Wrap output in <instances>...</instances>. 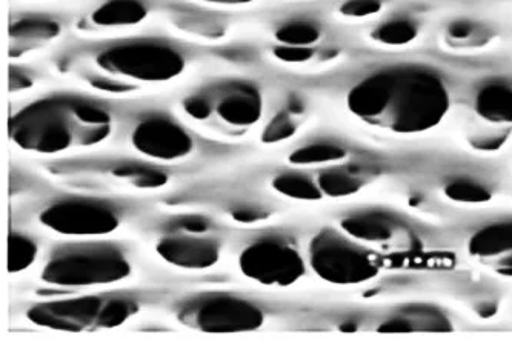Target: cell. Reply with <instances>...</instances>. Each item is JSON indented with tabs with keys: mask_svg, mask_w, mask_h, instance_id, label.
<instances>
[{
	"mask_svg": "<svg viewBox=\"0 0 512 340\" xmlns=\"http://www.w3.org/2000/svg\"><path fill=\"white\" fill-rule=\"evenodd\" d=\"M354 116L397 134L433 130L449 110V94L434 71L396 65L370 74L348 94Z\"/></svg>",
	"mask_w": 512,
	"mask_h": 340,
	"instance_id": "1",
	"label": "cell"
},
{
	"mask_svg": "<svg viewBox=\"0 0 512 340\" xmlns=\"http://www.w3.org/2000/svg\"><path fill=\"white\" fill-rule=\"evenodd\" d=\"M80 99L48 97L17 113L10 122V136L22 150L54 154L73 145L93 147L110 136L111 128L85 124L79 111Z\"/></svg>",
	"mask_w": 512,
	"mask_h": 340,
	"instance_id": "2",
	"label": "cell"
},
{
	"mask_svg": "<svg viewBox=\"0 0 512 340\" xmlns=\"http://www.w3.org/2000/svg\"><path fill=\"white\" fill-rule=\"evenodd\" d=\"M124 251L113 244H73L57 248L45 265L42 279L62 287L107 285L130 276Z\"/></svg>",
	"mask_w": 512,
	"mask_h": 340,
	"instance_id": "3",
	"label": "cell"
},
{
	"mask_svg": "<svg viewBox=\"0 0 512 340\" xmlns=\"http://www.w3.org/2000/svg\"><path fill=\"white\" fill-rule=\"evenodd\" d=\"M96 62L108 73L142 82H167L185 68L182 54L159 39L125 40L102 51Z\"/></svg>",
	"mask_w": 512,
	"mask_h": 340,
	"instance_id": "4",
	"label": "cell"
},
{
	"mask_svg": "<svg viewBox=\"0 0 512 340\" xmlns=\"http://www.w3.org/2000/svg\"><path fill=\"white\" fill-rule=\"evenodd\" d=\"M310 260L317 276L336 285L363 284L379 273L368 251L333 228H325L314 237Z\"/></svg>",
	"mask_w": 512,
	"mask_h": 340,
	"instance_id": "5",
	"label": "cell"
},
{
	"mask_svg": "<svg viewBox=\"0 0 512 340\" xmlns=\"http://www.w3.org/2000/svg\"><path fill=\"white\" fill-rule=\"evenodd\" d=\"M183 322L205 333H245L262 327V310L230 294H210L191 302L180 314Z\"/></svg>",
	"mask_w": 512,
	"mask_h": 340,
	"instance_id": "6",
	"label": "cell"
},
{
	"mask_svg": "<svg viewBox=\"0 0 512 340\" xmlns=\"http://www.w3.org/2000/svg\"><path fill=\"white\" fill-rule=\"evenodd\" d=\"M240 268L250 279L263 285L288 287L305 273L299 251L282 237H263L240 256Z\"/></svg>",
	"mask_w": 512,
	"mask_h": 340,
	"instance_id": "7",
	"label": "cell"
},
{
	"mask_svg": "<svg viewBox=\"0 0 512 340\" xmlns=\"http://www.w3.org/2000/svg\"><path fill=\"white\" fill-rule=\"evenodd\" d=\"M40 222L68 236H99L116 230L119 214L104 200L73 197L48 207L40 216Z\"/></svg>",
	"mask_w": 512,
	"mask_h": 340,
	"instance_id": "8",
	"label": "cell"
},
{
	"mask_svg": "<svg viewBox=\"0 0 512 340\" xmlns=\"http://www.w3.org/2000/svg\"><path fill=\"white\" fill-rule=\"evenodd\" d=\"M134 148L151 159H183L193 151V139L170 117L156 114L140 120L131 137Z\"/></svg>",
	"mask_w": 512,
	"mask_h": 340,
	"instance_id": "9",
	"label": "cell"
},
{
	"mask_svg": "<svg viewBox=\"0 0 512 340\" xmlns=\"http://www.w3.org/2000/svg\"><path fill=\"white\" fill-rule=\"evenodd\" d=\"M105 300L96 296L77 297L42 304L28 311L31 322L54 330L82 331L97 324Z\"/></svg>",
	"mask_w": 512,
	"mask_h": 340,
	"instance_id": "10",
	"label": "cell"
},
{
	"mask_svg": "<svg viewBox=\"0 0 512 340\" xmlns=\"http://www.w3.org/2000/svg\"><path fill=\"white\" fill-rule=\"evenodd\" d=\"M471 257L502 276L512 277V220L494 222L469 239Z\"/></svg>",
	"mask_w": 512,
	"mask_h": 340,
	"instance_id": "11",
	"label": "cell"
},
{
	"mask_svg": "<svg viewBox=\"0 0 512 340\" xmlns=\"http://www.w3.org/2000/svg\"><path fill=\"white\" fill-rule=\"evenodd\" d=\"M213 104V102H211ZM262 94L256 85L247 82H233L220 91L216 104H213V113L236 128H248L257 124L262 117Z\"/></svg>",
	"mask_w": 512,
	"mask_h": 340,
	"instance_id": "12",
	"label": "cell"
},
{
	"mask_svg": "<svg viewBox=\"0 0 512 340\" xmlns=\"http://www.w3.org/2000/svg\"><path fill=\"white\" fill-rule=\"evenodd\" d=\"M157 253L176 267L202 270L219 260V245L203 237L171 236L160 240Z\"/></svg>",
	"mask_w": 512,
	"mask_h": 340,
	"instance_id": "13",
	"label": "cell"
},
{
	"mask_svg": "<svg viewBox=\"0 0 512 340\" xmlns=\"http://www.w3.org/2000/svg\"><path fill=\"white\" fill-rule=\"evenodd\" d=\"M345 233L366 244H391L400 234L399 222L385 211L363 210L350 214L342 220Z\"/></svg>",
	"mask_w": 512,
	"mask_h": 340,
	"instance_id": "14",
	"label": "cell"
},
{
	"mask_svg": "<svg viewBox=\"0 0 512 340\" xmlns=\"http://www.w3.org/2000/svg\"><path fill=\"white\" fill-rule=\"evenodd\" d=\"M477 116L489 124H512V87L503 82L483 85L474 100Z\"/></svg>",
	"mask_w": 512,
	"mask_h": 340,
	"instance_id": "15",
	"label": "cell"
},
{
	"mask_svg": "<svg viewBox=\"0 0 512 340\" xmlns=\"http://www.w3.org/2000/svg\"><path fill=\"white\" fill-rule=\"evenodd\" d=\"M147 17V7L140 0H108L94 11L91 20L97 27H131Z\"/></svg>",
	"mask_w": 512,
	"mask_h": 340,
	"instance_id": "16",
	"label": "cell"
},
{
	"mask_svg": "<svg viewBox=\"0 0 512 340\" xmlns=\"http://www.w3.org/2000/svg\"><path fill=\"white\" fill-rule=\"evenodd\" d=\"M60 25L54 20L45 17H25L16 24L11 25L10 36L13 44L19 47H33L44 44L48 40L59 36Z\"/></svg>",
	"mask_w": 512,
	"mask_h": 340,
	"instance_id": "17",
	"label": "cell"
},
{
	"mask_svg": "<svg viewBox=\"0 0 512 340\" xmlns=\"http://www.w3.org/2000/svg\"><path fill=\"white\" fill-rule=\"evenodd\" d=\"M363 187V179L351 170L333 168L319 176V188L330 197L353 196Z\"/></svg>",
	"mask_w": 512,
	"mask_h": 340,
	"instance_id": "18",
	"label": "cell"
},
{
	"mask_svg": "<svg viewBox=\"0 0 512 340\" xmlns=\"http://www.w3.org/2000/svg\"><path fill=\"white\" fill-rule=\"evenodd\" d=\"M346 157L345 148L331 142H316V144L305 145L294 151L290 156L291 164L296 165H319L339 162Z\"/></svg>",
	"mask_w": 512,
	"mask_h": 340,
	"instance_id": "19",
	"label": "cell"
},
{
	"mask_svg": "<svg viewBox=\"0 0 512 340\" xmlns=\"http://www.w3.org/2000/svg\"><path fill=\"white\" fill-rule=\"evenodd\" d=\"M273 185L283 196L293 197V199L317 200L322 197L319 185L314 184L313 180L302 174H280L274 179Z\"/></svg>",
	"mask_w": 512,
	"mask_h": 340,
	"instance_id": "20",
	"label": "cell"
},
{
	"mask_svg": "<svg viewBox=\"0 0 512 340\" xmlns=\"http://www.w3.org/2000/svg\"><path fill=\"white\" fill-rule=\"evenodd\" d=\"M374 40L389 47H402L417 37L416 25L408 19H394L373 31Z\"/></svg>",
	"mask_w": 512,
	"mask_h": 340,
	"instance_id": "21",
	"label": "cell"
},
{
	"mask_svg": "<svg viewBox=\"0 0 512 340\" xmlns=\"http://www.w3.org/2000/svg\"><path fill=\"white\" fill-rule=\"evenodd\" d=\"M319 37V28L306 20H293L276 31V39L280 44L293 45V47H310L316 44Z\"/></svg>",
	"mask_w": 512,
	"mask_h": 340,
	"instance_id": "22",
	"label": "cell"
},
{
	"mask_svg": "<svg viewBox=\"0 0 512 340\" xmlns=\"http://www.w3.org/2000/svg\"><path fill=\"white\" fill-rule=\"evenodd\" d=\"M37 248L30 237L13 233L8 239V270L19 273L30 267L36 259Z\"/></svg>",
	"mask_w": 512,
	"mask_h": 340,
	"instance_id": "23",
	"label": "cell"
},
{
	"mask_svg": "<svg viewBox=\"0 0 512 340\" xmlns=\"http://www.w3.org/2000/svg\"><path fill=\"white\" fill-rule=\"evenodd\" d=\"M114 174L130 179L136 187L140 188H159L167 184L168 180L167 176L159 170L139 164L122 165L114 170Z\"/></svg>",
	"mask_w": 512,
	"mask_h": 340,
	"instance_id": "24",
	"label": "cell"
},
{
	"mask_svg": "<svg viewBox=\"0 0 512 340\" xmlns=\"http://www.w3.org/2000/svg\"><path fill=\"white\" fill-rule=\"evenodd\" d=\"M445 194L449 199L463 204H480L491 197V193L483 185L468 179L454 180L446 185Z\"/></svg>",
	"mask_w": 512,
	"mask_h": 340,
	"instance_id": "25",
	"label": "cell"
},
{
	"mask_svg": "<svg viewBox=\"0 0 512 340\" xmlns=\"http://www.w3.org/2000/svg\"><path fill=\"white\" fill-rule=\"evenodd\" d=\"M137 311V305L128 299H111L105 302L97 319V327L114 328L124 324Z\"/></svg>",
	"mask_w": 512,
	"mask_h": 340,
	"instance_id": "26",
	"label": "cell"
},
{
	"mask_svg": "<svg viewBox=\"0 0 512 340\" xmlns=\"http://www.w3.org/2000/svg\"><path fill=\"white\" fill-rule=\"evenodd\" d=\"M296 133V125L291 120L290 114L282 111L279 116L271 120V124L263 131L262 140L265 144H276L282 140L288 139Z\"/></svg>",
	"mask_w": 512,
	"mask_h": 340,
	"instance_id": "27",
	"label": "cell"
},
{
	"mask_svg": "<svg viewBox=\"0 0 512 340\" xmlns=\"http://www.w3.org/2000/svg\"><path fill=\"white\" fill-rule=\"evenodd\" d=\"M382 0H346L340 13L346 17H368L382 10Z\"/></svg>",
	"mask_w": 512,
	"mask_h": 340,
	"instance_id": "28",
	"label": "cell"
},
{
	"mask_svg": "<svg viewBox=\"0 0 512 340\" xmlns=\"http://www.w3.org/2000/svg\"><path fill=\"white\" fill-rule=\"evenodd\" d=\"M183 110L187 111L188 116L196 120L210 119L213 114V104L207 96H190L183 102Z\"/></svg>",
	"mask_w": 512,
	"mask_h": 340,
	"instance_id": "29",
	"label": "cell"
},
{
	"mask_svg": "<svg viewBox=\"0 0 512 340\" xmlns=\"http://www.w3.org/2000/svg\"><path fill=\"white\" fill-rule=\"evenodd\" d=\"M274 56L283 62L291 64H302L308 62L314 56V51L310 47H293V45H282L274 50Z\"/></svg>",
	"mask_w": 512,
	"mask_h": 340,
	"instance_id": "30",
	"label": "cell"
},
{
	"mask_svg": "<svg viewBox=\"0 0 512 340\" xmlns=\"http://www.w3.org/2000/svg\"><path fill=\"white\" fill-rule=\"evenodd\" d=\"M233 217L237 222L253 224V222L265 219L266 214L263 211L256 210V208H239V210L234 211Z\"/></svg>",
	"mask_w": 512,
	"mask_h": 340,
	"instance_id": "31",
	"label": "cell"
},
{
	"mask_svg": "<svg viewBox=\"0 0 512 340\" xmlns=\"http://www.w3.org/2000/svg\"><path fill=\"white\" fill-rule=\"evenodd\" d=\"M473 33V24H469V22H456L448 28V37L451 40L469 39Z\"/></svg>",
	"mask_w": 512,
	"mask_h": 340,
	"instance_id": "32",
	"label": "cell"
},
{
	"mask_svg": "<svg viewBox=\"0 0 512 340\" xmlns=\"http://www.w3.org/2000/svg\"><path fill=\"white\" fill-rule=\"evenodd\" d=\"M180 227L188 231V233H203V231H207L208 222L203 219V217H185V219H182V222H180Z\"/></svg>",
	"mask_w": 512,
	"mask_h": 340,
	"instance_id": "33",
	"label": "cell"
},
{
	"mask_svg": "<svg viewBox=\"0 0 512 340\" xmlns=\"http://www.w3.org/2000/svg\"><path fill=\"white\" fill-rule=\"evenodd\" d=\"M93 85L100 90L113 91V93H120V91H128L130 87L128 85L116 84L107 79L93 80Z\"/></svg>",
	"mask_w": 512,
	"mask_h": 340,
	"instance_id": "34",
	"label": "cell"
},
{
	"mask_svg": "<svg viewBox=\"0 0 512 340\" xmlns=\"http://www.w3.org/2000/svg\"><path fill=\"white\" fill-rule=\"evenodd\" d=\"M205 2H211V4H222V5H242L250 4L254 0H205Z\"/></svg>",
	"mask_w": 512,
	"mask_h": 340,
	"instance_id": "35",
	"label": "cell"
}]
</instances>
